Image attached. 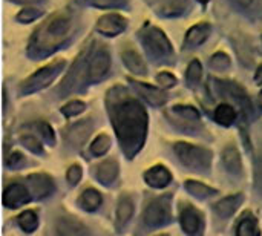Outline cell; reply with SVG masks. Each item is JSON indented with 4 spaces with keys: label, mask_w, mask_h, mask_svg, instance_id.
<instances>
[{
    "label": "cell",
    "mask_w": 262,
    "mask_h": 236,
    "mask_svg": "<svg viewBox=\"0 0 262 236\" xmlns=\"http://www.w3.org/2000/svg\"><path fill=\"white\" fill-rule=\"evenodd\" d=\"M123 61L126 63L127 69L132 71L134 74H146V65H144V61H143V58L140 57L138 52L130 51V49L124 51Z\"/></svg>",
    "instance_id": "ffe728a7"
},
{
    "label": "cell",
    "mask_w": 262,
    "mask_h": 236,
    "mask_svg": "<svg viewBox=\"0 0 262 236\" xmlns=\"http://www.w3.org/2000/svg\"><path fill=\"white\" fill-rule=\"evenodd\" d=\"M210 63H212V66H213L215 69H227L229 65H230V58H229L224 52H218V54H215V55L212 57Z\"/></svg>",
    "instance_id": "1f68e13d"
},
{
    "label": "cell",
    "mask_w": 262,
    "mask_h": 236,
    "mask_svg": "<svg viewBox=\"0 0 262 236\" xmlns=\"http://www.w3.org/2000/svg\"><path fill=\"white\" fill-rule=\"evenodd\" d=\"M169 215H170V203L167 197H163L147 204L143 220L147 227H158L167 223Z\"/></svg>",
    "instance_id": "5b68a950"
},
{
    "label": "cell",
    "mask_w": 262,
    "mask_h": 236,
    "mask_svg": "<svg viewBox=\"0 0 262 236\" xmlns=\"http://www.w3.org/2000/svg\"><path fill=\"white\" fill-rule=\"evenodd\" d=\"M40 15H41V11L35 9V8H26L25 11H21L17 15V20L21 23H29V22H34L35 18H38Z\"/></svg>",
    "instance_id": "f546056e"
},
{
    "label": "cell",
    "mask_w": 262,
    "mask_h": 236,
    "mask_svg": "<svg viewBox=\"0 0 262 236\" xmlns=\"http://www.w3.org/2000/svg\"><path fill=\"white\" fill-rule=\"evenodd\" d=\"M158 83H160L161 88H172V86L177 83V80H175V77H173L172 74H169V72H161V74L158 75Z\"/></svg>",
    "instance_id": "74e56055"
},
{
    "label": "cell",
    "mask_w": 262,
    "mask_h": 236,
    "mask_svg": "<svg viewBox=\"0 0 262 236\" xmlns=\"http://www.w3.org/2000/svg\"><path fill=\"white\" fill-rule=\"evenodd\" d=\"M28 186H29V190H31L32 197L37 198V200L48 197L52 192V189H54V184H52L51 178L43 175V174L31 175L28 178Z\"/></svg>",
    "instance_id": "30bf717a"
},
{
    "label": "cell",
    "mask_w": 262,
    "mask_h": 236,
    "mask_svg": "<svg viewBox=\"0 0 262 236\" xmlns=\"http://www.w3.org/2000/svg\"><path fill=\"white\" fill-rule=\"evenodd\" d=\"M236 233L239 236L259 235V229H258V226H256V221H255L250 215H247V217L243 218L241 223L238 224Z\"/></svg>",
    "instance_id": "cb8c5ba5"
},
{
    "label": "cell",
    "mask_w": 262,
    "mask_h": 236,
    "mask_svg": "<svg viewBox=\"0 0 262 236\" xmlns=\"http://www.w3.org/2000/svg\"><path fill=\"white\" fill-rule=\"evenodd\" d=\"M80 204L84 210L88 212H94L98 209V206L101 204V195L94 190V189H88L81 194L80 197Z\"/></svg>",
    "instance_id": "44dd1931"
},
{
    "label": "cell",
    "mask_w": 262,
    "mask_h": 236,
    "mask_svg": "<svg viewBox=\"0 0 262 236\" xmlns=\"http://www.w3.org/2000/svg\"><path fill=\"white\" fill-rule=\"evenodd\" d=\"M173 111L187 120H198V111L190 106H177V108H173Z\"/></svg>",
    "instance_id": "836d02e7"
},
{
    "label": "cell",
    "mask_w": 262,
    "mask_h": 236,
    "mask_svg": "<svg viewBox=\"0 0 262 236\" xmlns=\"http://www.w3.org/2000/svg\"><path fill=\"white\" fill-rule=\"evenodd\" d=\"M58 232L63 235H80V233H86V229H83L78 223L72 220H61L58 226Z\"/></svg>",
    "instance_id": "484cf974"
},
{
    "label": "cell",
    "mask_w": 262,
    "mask_h": 236,
    "mask_svg": "<svg viewBox=\"0 0 262 236\" xmlns=\"http://www.w3.org/2000/svg\"><path fill=\"white\" fill-rule=\"evenodd\" d=\"M258 103H259V108L262 109V92L259 94V98H258Z\"/></svg>",
    "instance_id": "ee69618b"
},
{
    "label": "cell",
    "mask_w": 262,
    "mask_h": 236,
    "mask_svg": "<svg viewBox=\"0 0 262 236\" xmlns=\"http://www.w3.org/2000/svg\"><path fill=\"white\" fill-rule=\"evenodd\" d=\"M134 86L137 88V91L141 94V97L144 98V100H147L150 104H154V106H160V104H164L166 103V100H167V95L163 92V91H160V89H155V88H152V86H146V84H143V83H134Z\"/></svg>",
    "instance_id": "7c38bea8"
},
{
    "label": "cell",
    "mask_w": 262,
    "mask_h": 236,
    "mask_svg": "<svg viewBox=\"0 0 262 236\" xmlns=\"http://www.w3.org/2000/svg\"><path fill=\"white\" fill-rule=\"evenodd\" d=\"M146 183L152 187H164L170 183V174L163 166H155L146 172Z\"/></svg>",
    "instance_id": "4fadbf2b"
},
{
    "label": "cell",
    "mask_w": 262,
    "mask_h": 236,
    "mask_svg": "<svg viewBox=\"0 0 262 236\" xmlns=\"http://www.w3.org/2000/svg\"><path fill=\"white\" fill-rule=\"evenodd\" d=\"M111 147V138L107 135H100L91 146V151L94 155H103L109 151Z\"/></svg>",
    "instance_id": "f1b7e54d"
},
{
    "label": "cell",
    "mask_w": 262,
    "mask_h": 236,
    "mask_svg": "<svg viewBox=\"0 0 262 236\" xmlns=\"http://www.w3.org/2000/svg\"><path fill=\"white\" fill-rule=\"evenodd\" d=\"M109 66H111V58H109V54L106 51H100L94 55V58L91 60L89 63V71H88V75H89V80L91 81H98L101 80L106 72L109 71Z\"/></svg>",
    "instance_id": "ba28073f"
},
{
    "label": "cell",
    "mask_w": 262,
    "mask_h": 236,
    "mask_svg": "<svg viewBox=\"0 0 262 236\" xmlns=\"http://www.w3.org/2000/svg\"><path fill=\"white\" fill-rule=\"evenodd\" d=\"M235 118H236V112L229 104H221L215 111V120H216V123H220L223 126H230L235 121Z\"/></svg>",
    "instance_id": "7402d4cb"
},
{
    "label": "cell",
    "mask_w": 262,
    "mask_h": 236,
    "mask_svg": "<svg viewBox=\"0 0 262 236\" xmlns=\"http://www.w3.org/2000/svg\"><path fill=\"white\" fill-rule=\"evenodd\" d=\"M29 198H31L29 190L21 184H11L3 192V203L6 207H11V209H17L23 206L25 203L29 201Z\"/></svg>",
    "instance_id": "52a82bcc"
},
{
    "label": "cell",
    "mask_w": 262,
    "mask_h": 236,
    "mask_svg": "<svg viewBox=\"0 0 262 236\" xmlns=\"http://www.w3.org/2000/svg\"><path fill=\"white\" fill-rule=\"evenodd\" d=\"M126 28V20L123 17H120L118 14H109V15H104L98 20L97 23V29L107 35V37H112V35H117L120 34L123 29Z\"/></svg>",
    "instance_id": "9c48e42d"
},
{
    "label": "cell",
    "mask_w": 262,
    "mask_h": 236,
    "mask_svg": "<svg viewBox=\"0 0 262 236\" xmlns=\"http://www.w3.org/2000/svg\"><path fill=\"white\" fill-rule=\"evenodd\" d=\"M175 152L178 158L183 161L184 166L190 169H207L210 164V152L206 149L187 144V143H177L175 144Z\"/></svg>",
    "instance_id": "3957f363"
},
{
    "label": "cell",
    "mask_w": 262,
    "mask_h": 236,
    "mask_svg": "<svg viewBox=\"0 0 262 236\" xmlns=\"http://www.w3.org/2000/svg\"><path fill=\"white\" fill-rule=\"evenodd\" d=\"M63 68V63L57 61V63H52L46 68H41L40 71H37L25 84H23V94H31L34 91H38L41 88H45L54 77L55 74Z\"/></svg>",
    "instance_id": "8992f818"
},
{
    "label": "cell",
    "mask_w": 262,
    "mask_h": 236,
    "mask_svg": "<svg viewBox=\"0 0 262 236\" xmlns=\"http://www.w3.org/2000/svg\"><path fill=\"white\" fill-rule=\"evenodd\" d=\"M141 38H143V45L144 48L154 55V57H158V58H164V57H169L170 52H172V46L167 40V37L157 28L154 26H149V28H144L141 31Z\"/></svg>",
    "instance_id": "277c9868"
},
{
    "label": "cell",
    "mask_w": 262,
    "mask_h": 236,
    "mask_svg": "<svg viewBox=\"0 0 262 236\" xmlns=\"http://www.w3.org/2000/svg\"><path fill=\"white\" fill-rule=\"evenodd\" d=\"M132 212H134L132 201L129 198H121L118 203V209H117V224L124 226L132 217Z\"/></svg>",
    "instance_id": "603a6c76"
},
{
    "label": "cell",
    "mask_w": 262,
    "mask_h": 236,
    "mask_svg": "<svg viewBox=\"0 0 262 236\" xmlns=\"http://www.w3.org/2000/svg\"><path fill=\"white\" fill-rule=\"evenodd\" d=\"M18 224H20V227H21L25 232L31 233V232H34V230L37 229V226H38L37 215H35L34 212H31V210H26V212H23L21 215H18Z\"/></svg>",
    "instance_id": "d4e9b609"
},
{
    "label": "cell",
    "mask_w": 262,
    "mask_h": 236,
    "mask_svg": "<svg viewBox=\"0 0 262 236\" xmlns=\"http://www.w3.org/2000/svg\"><path fill=\"white\" fill-rule=\"evenodd\" d=\"M241 201H243V197H241V195L229 197V198L221 200L220 203H216V204H215V210H216V213H218L220 217L227 218V217H230V215L239 207Z\"/></svg>",
    "instance_id": "d6986e66"
},
{
    "label": "cell",
    "mask_w": 262,
    "mask_h": 236,
    "mask_svg": "<svg viewBox=\"0 0 262 236\" xmlns=\"http://www.w3.org/2000/svg\"><path fill=\"white\" fill-rule=\"evenodd\" d=\"M71 29V22L64 15H57L51 18L45 26H41L37 34L34 35L29 51L38 57L46 55L48 52L54 51L68 35Z\"/></svg>",
    "instance_id": "7a4b0ae2"
},
{
    "label": "cell",
    "mask_w": 262,
    "mask_h": 236,
    "mask_svg": "<svg viewBox=\"0 0 262 236\" xmlns=\"http://www.w3.org/2000/svg\"><path fill=\"white\" fill-rule=\"evenodd\" d=\"M235 2L239 8L246 9V11H255L261 6V0H232Z\"/></svg>",
    "instance_id": "8d00e7d4"
},
{
    "label": "cell",
    "mask_w": 262,
    "mask_h": 236,
    "mask_svg": "<svg viewBox=\"0 0 262 236\" xmlns=\"http://www.w3.org/2000/svg\"><path fill=\"white\" fill-rule=\"evenodd\" d=\"M218 84L221 86V91L226 92L230 98L236 100V103H238L244 111H246V108H247V109L250 108L249 98H247L246 92L243 91V88H239V86L235 84V83H227V81H221V83H218Z\"/></svg>",
    "instance_id": "9a60e30c"
},
{
    "label": "cell",
    "mask_w": 262,
    "mask_h": 236,
    "mask_svg": "<svg viewBox=\"0 0 262 236\" xmlns=\"http://www.w3.org/2000/svg\"><path fill=\"white\" fill-rule=\"evenodd\" d=\"M80 178H81V169H80V166L75 164V166L69 167V170H68V181L71 184H77L80 181Z\"/></svg>",
    "instance_id": "f35d334b"
},
{
    "label": "cell",
    "mask_w": 262,
    "mask_h": 236,
    "mask_svg": "<svg viewBox=\"0 0 262 236\" xmlns=\"http://www.w3.org/2000/svg\"><path fill=\"white\" fill-rule=\"evenodd\" d=\"M118 175V164L114 160H107L97 167V180L103 184H111Z\"/></svg>",
    "instance_id": "2e32d148"
},
{
    "label": "cell",
    "mask_w": 262,
    "mask_h": 236,
    "mask_svg": "<svg viewBox=\"0 0 262 236\" xmlns=\"http://www.w3.org/2000/svg\"><path fill=\"white\" fill-rule=\"evenodd\" d=\"M256 184L259 186V189L262 190V157L259 158V163L256 166Z\"/></svg>",
    "instance_id": "60d3db41"
},
{
    "label": "cell",
    "mask_w": 262,
    "mask_h": 236,
    "mask_svg": "<svg viewBox=\"0 0 262 236\" xmlns=\"http://www.w3.org/2000/svg\"><path fill=\"white\" fill-rule=\"evenodd\" d=\"M111 117L126 155H135L143 146L147 131V115L143 106L126 97L123 100L112 101Z\"/></svg>",
    "instance_id": "6da1fadb"
},
{
    "label": "cell",
    "mask_w": 262,
    "mask_h": 236,
    "mask_svg": "<svg viewBox=\"0 0 262 236\" xmlns=\"http://www.w3.org/2000/svg\"><path fill=\"white\" fill-rule=\"evenodd\" d=\"M209 34H210V26L206 25V23H201V25H196V26L190 28V31L186 35V46L193 48V46L201 45L209 37Z\"/></svg>",
    "instance_id": "e0dca14e"
},
{
    "label": "cell",
    "mask_w": 262,
    "mask_h": 236,
    "mask_svg": "<svg viewBox=\"0 0 262 236\" xmlns=\"http://www.w3.org/2000/svg\"><path fill=\"white\" fill-rule=\"evenodd\" d=\"M38 131L41 132V135L52 144L54 143V131H52V127L49 126V124H46V123H40L38 124Z\"/></svg>",
    "instance_id": "ab89813d"
},
{
    "label": "cell",
    "mask_w": 262,
    "mask_h": 236,
    "mask_svg": "<svg viewBox=\"0 0 262 236\" xmlns=\"http://www.w3.org/2000/svg\"><path fill=\"white\" fill-rule=\"evenodd\" d=\"M25 163H26L25 157H23L21 154H18V152H12V154L6 158V164H8L9 167H12V169H18V167H21Z\"/></svg>",
    "instance_id": "e575fe53"
},
{
    "label": "cell",
    "mask_w": 262,
    "mask_h": 236,
    "mask_svg": "<svg viewBox=\"0 0 262 236\" xmlns=\"http://www.w3.org/2000/svg\"><path fill=\"white\" fill-rule=\"evenodd\" d=\"M21 143H23V146L26 147V149H29L31 152H34V154H41V144H40V141L35 138V137H23L21 138Z\"/></svg>",
    "instance_id": "d6a6232c"
},
{
    "label": "cell",
    "mask_w": 262,
    "mask_h": 236,
    "mask_svg": "<svg viewBox=\"0 0 262 236\" xmlns=\"http://www.w3.org/2000/svg\"><path fill=\"white\" fill-rule=\"evenodd\" d=\"M12 2H17V3H34V2H40V0H12Z\"/></svg>",
    "instance_id": "7bdbcfd3"
},
{
    "label": "cell",
    "mask_w": 262,
    "mask_h": 236,
    "mask_svg": "<svg viewBox=\"0 0 262 236\" xmlns=\"http://www.w3.org/2000/svg\"><path fill=\"white\" fill-rule=\"evenodd\" d=\"M88 5L100 6V8H111V6H121L126 3V0H84Z\"/></svg>",
    "instance_id": "d590c367"
},
{
    "label": "cell",
    "mask_w": 262,
    "mask_h": 236,
    "mask_svg": "<svg viewBox=\"0 0 262 236\" xmlns=\"http://www.w3.org/2000/svg\"><path fill=\"white\" fill-rule=\"evenodd\" d=\"M201 217L198 213V210H195L193 207L187 206L183 213H181V226H183V230L189 235H195L200 232L201 229Z\"/></svg>",
    "instance_id": "8fae6325"
},
{
    "label": "cell",
    "mask_w": 262,
    "mask_h": 236,
    "mask_svg": "<svg viewBox=\"0 0 262 236\" xmlns=\"http://www.w3.org/2000/svg\"><path fill=\"white\" fill-rule=\"evenodd\" d=\"M91 131H92L91 120L81 121V123L75 124L74 127H71V131L68 132V141L74 146H78L80 143L84 141V138L91 134Z\"/></svg>",
    "instance_id": "ac0fdd59"
},
{
    "label": "cell",
    "mask_w": 262,
    "mask_h": 236,
    "mask_svg": "<svg viewBox=\"0 0 262 236\" xmlns=\"http://www.w3.org/2000/svg\"><path fill=\"white\" fill-rule=\"evenodd\" d=\"M84 109H86L84 103H81V101H71V103H68L66 106L61 108V112H63L66 117H71V115L81 114Z\"/></svg>",
    "instance_id": "4dcf8cb0"
},
{
    "label": "cell",
    "mask_w": 262,
    "mask_h": 236,
    "mask_svg": "<svg viewBox=\"0 0 262 236\" xmlns=\"http://www.w3.org/2000/svg\"><path fill=\"white\" fill-rule=\"evenodd\" d=\"M201 74H203V69H201V65L198 60H193L190 65H189V69H187V83L195 86L200 80H201Z\"/></svg>",
    "instance_id": "83f0119b"
},
{
    "label": "cell",
    "mask_w": 262,
    "mask_h": 236,
    "mask_svg": "<svg viewBox=\"0 0 262 236\" xmlns=\"http://www.w3.org/2000/svg\"><path fill=\"white\" fill-rule=\"evenodd\" d=\"M200 2H203V3H206V2H209V0H200Z\"/></svg>",
    "instance_id": "f6af8a7d"
},
{
    "label": "cell",
    "mask_w": 262,
    "mask_h": 236,
    "mask_svg": "<svg viewBox=\"0 0 262 236\" xmlns=\"http://www.w3.org/2000/svg\"><path fill=\"white\" fill-rule=\"evenodd\" d=\"M186 187H187V190H189L192 195L200 197V198H206V197L215 194L213 189H210V187H207V186H204V184H201V183H196V181H187V183H186Z\"/></svg>",
    "instance_id": "4316f807"
},
{
    "label": "cell",
    "mask_w": 262,
    "mask_h": 236,
    "mask_svg": "<svg viewBox=\"0 0 262 236\" xmlns=\"http://www.w3.org/2000/svg\"><path fill=\"white\" fill-rule=\"evenodd\" d=\"M255 80H256V83H262V65L258 68V71H256V77H255Z\"/></svg>",
    "instance_id": "b9f144b4"
},
{
    "label": "cell",
    "mask_w": 262,
    "mask_h": 236,
    "mask_svg": "<svg viewBox=\"0 0 262 236\" xmlns=\"http://www.w3.org/2000/svg\"><path fill=\"white\" fill-rule=\"evenodd\" d=\"M223 161L226 169L233 174V175H241L243 170V164H241V157L239 152L235 146H227L224 154H223Z\"/></svg>",
    "instance_id": "5bb4252c"
}]
</instances>
